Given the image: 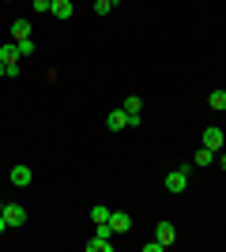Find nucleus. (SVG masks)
<instances>
[{
	"label": "nucleus",
	"mask_w": 226,
	"mask_h": 252,
	"mask_svg": "<svg viewBox=\"0 0 226 252\" xmlns=\"http://www.w3.org/2000/svg\"><path fill=\"white\" fill-rule=\"evenodd\" d=\"M185 189H189V166L170 169V173H166V192H173V196H177V192H185Z\"/></svg>",
	"instance_id": "f257e3e1"
},
{
	"label": "nucleus",
	"mask_w": 226,
	"mask_h": 252,
	"mask_svg": "<svg viewBox=\"0 0 226 252\" xmlns=\"http://www.w3.org/2000/svg\"><path fill=\"white\" fill-rule=\"evenodd\" d=\"M0 215H4V222H8V230H15V226H23V222H27V211H23L19 203H4V211H0Z\"/></svg>",
	"instance_id": "f03ea898"
},
{
	"label": "nucleus",
	"mask_w": 226,
	"mask_h": 252,
	"mask_svg": "<svg viewBox=\"0 0 226 252\" xmlns=\"http://www.w3.org/2000/svg\"><path fill=\"white\" fill-rule=\"evenodd\" d=\"M109 230L113 233H129L132 230V215L129 211H109Z\"/></svg>",
	"instance_id": "7ed1b4c3"
},
{
	"label": "nucleus",
	"mask_w": 226,
	"mask_h": 252,
	"mask_svg": "<svg viewBox=\"0 0 226 252\" xmlns=\"http://www.w3.org/2000/svg\"><path fill=\"white\" fill-rule=\"evenodd\" d=\"M155 237H159V241L166 245V249H173V241H177V230H173V222H166V219H162L159 226H155Z\"/></svg>",
	"instance_id": "20e7f679"
},
{
	"label": "nucleus",
	"mask_w": 226,
	"mask_h": 252,
	"mask_svg": "<svg viewBox=\"0 0 226 252\" xmlns=\"http://www.w3.org/2000/svg\"><path fill=\"white\" fill-rule=\"evenodd\" d=\"M223 143H226V136H223V128H204V147L207 151H223Z\"/></svg>",
	"instance_id": "39448f33"
},
{
	"label": "nucleus",
	"mask_w": 226,
	"mask_h": 252,
	"mask_svg": "<svg viewBox=\"0 0 226 252\" xmlns=\"http://www.w3.org/2000/svg\"><path fill=\"white\" fill-rule=\"evenodd\" d=\"M83 249H87V252H113V237H109V233H95Z\"/></svg>",
	"instance_id": "423d86ee"
},
{
	"label": "nucleus",
	"mask_w": 226,
	"mask_h": 252,
	"mask_svg": "<svg viewBox=\"0 0 226 252\" xmlns=\"http://www.w3.org/2000/svg\"><path fill=\"white\" fill-rule=\"evenodd\" d=\"M106 128H109V132H121V128H129V113H125V105H121V109H109Z\"/></svg>",
	"instance_id": "0eeeda50"
},
{
	"label": "nucleus",
	"mask_w": 226,
	"mask_h": 252,
	"mask_svg": "<svg viewBox=\"0 0 226 252\" xmlns=\"http://www.w3.org/2000/svg\"><path fill=\"white\" fill-rule=\"evenodd\" d=\"M34 181V173H31V166H11V185H15V189H27V185H31Z\"/></svg>",
	"instance_id": "6e6552de"
},
{
	"label": "nucleus",
	"mask_w": 226,
	"mask_h": 252,
	"mask_svg": "<svg viewBox=\"0 0 226 252\" xmlns=\"http://www.w3.org/2000/svg\"><path fill=\"white\" fill-rule=\"evenodd\" d=\"M0 61H4V64H19L23 61V57H19V45H15V42H4V45H0Z\"/></svg>",
	"instance_id": "1a4fd4ad"
},
{
	"label": "nucleus",
	"mask_w": 226,
	"mask_h": 252,
	"mask_svg": "<svg viewBox=\"0 0 226 252\" xmlns=\"http://www.w3.org/2000/svg\"><path fill=\"white\" fill-rule=\"evenodd\" d=\"M72 0H53V19H61V23H68L72 19Z\"/></svg>",
	"instance_id": "9d476101"
},
{
	"label": "nucleus",
	"mask_w": 226,
	"mask_h": 252,
	"mask_svg": "<svg viewBox=\"0 0 226 252\" xmlns=\"http://www.w3.org/2000/svg\"><path fill=\"white\" fill-rule=\"evenodd\" d=\"M31 31H34V27H31L27 19H15V23H11V42H23V38H31Z\"/></svg>",
	"instance_id": "9b49d317"
},
{
	"label": "nucleus",
	"mask_w": 226,
	"mask_h": 252,
	"mask_svg": "<svg viewBox=\"0 0 226 252\" xmlns=\"http://www.w3.org/2000/svg\"><path fill=\"white\" fill-rule=\"evenodd\" d=\"M207 105H211L215 113H226V91H211V98H207Z\"/></svg>",
	"instance_id": "f8f14e48"
},
{
	"label": "nucleus",
	"mask_w": 226,
	"mask_h": 252,
	"mask_svg": "<svg viewBox=\"0 0 226 252\" xmlns=\"http://www.w3.org/2000/svg\"><path fill=\"white\" fill-rule=\"evenodd\" d=\"M211 162H215V151H207V147H200L193 155V166H211Z\"/></svg>",
	"instance_id": "ddd939ff"
},
{
	"label": "nucleus",
	"mask_w": 226,
	"mask_h": 252,
	"mask_svg": "<svg viewBox=\"0 0 226 252\" xmlns=\"http://www.w3.org/2000/svg\"><path fill=\"white\" fill-rule=\"evenodd\" d=\"M140 109H143V102H140L136 94H129V98H125V113H129V117H140Z\"/></svg>",
	"instance_id": "4468645a"
},
{
	"label": "nucleus",
	"mask_w": 226,
	"mask_h": 252,
	"mask_svg": "<svg viewBox=\"0 0 226 252\" xmlns=\"http://www.w3.org/2000/svg\"><path fill=\"white\" fill-rule=\"evenodd\" d=\"M91 219H95V226H98V222H109V207H102V203L91 207Z\"/></svg>",
	"instance_id": "2eb2a0df"
},
{
	"label": "nucleus",
	"mask_w": 226,
	"mask_h": 252,
	"mask_svg": "<svg viewBox=\"0 0 226 252\" xmlns=\"http://www.w3.org/2000/svg\"><path fill=\"white\" fill-rule=\"evenodd\" d=\"M15 45H19V57H34V38H23Z\"/></svg>",
	"instance_id": "dca6fc26"
},
{
	"label": "nucleus",
	"mask_w": 226,
	"mask_h": 252,
	"mask_svg": "<svg viewBox=\"0 0 226 252\" xmlns=\"http://www.w3.org/2000/svg\"><path fill=\"white\" fill-rule=\"evenodd\" d=\"M109 8H113V0H95V15H109Z\"/></svg>",
	"instance_id": "f3484780"
},
{
	"label": "nucleus",
	"mask_w": 226,
	"mask_h": 252,
	"mask_svg": "<svg viewBox=\"0 0 226 252\" xmlns=\"http://www.w3.org/2000/svg\"><path fill=\"white\" fill-rule=\"evenodd\" d=\"M162 249H166V245H162L159 237H155V241H143V252H162Z\"/></svg>",
	"instance_id": "a211bd4d"
},
{
	"label": "nucleus",
	"mask_w": 226,
	"mask_h": 252,
	"mask_svg": "<svg viewBox=\"0 0 226 252\" xmlns=\"http://www.w3.org/2000/svg\"><path fill=\"white\" fill-rule=\"evenodd\" d=\"M34 11H53V0H31Z\"/></svg>",
	"instance_id": "6ab92c4d"
},
{
	"label": "nucleus",
	"mask_w": 226,
	"mask_h": 252,
	"mask_svg": "<svg viewBox=\"0 0 226 252\" xmlns=\"http://www.w3.org/2000/svg\"><path fill=\"white\" fill-rule=\"evenodd\" d=\"M219 166H223V169H226V151H223V155H219Z\"/></svg>",
	"instance_id": "aec40b11"
},
{
	"label": "nucleus",
	"mask_w": 226,
	"mask_h": 252,
	"mask_svg": "<svg viewBox=\"0 0 226 252\" xmlns=\"http://www.w3.org/2000/svg\"><path fill=\"white\" fill-rule=\"evenodd\" d=\"M4 230H8V222H4V215H0V233H4Z\"/></svg>",
	"instance_id": "412c9836"
},
{
	"label": "nucleus",
	"mask_w": 226,
	"mask_h": 252,
	"mask_svg": "<svg viewBox=\"0 0 226 252\" xmlns=\"http://www.w3.org/2000/svg\"><path fill=\"white\" fill-rule=\"evenodd\" d=\"M0 75H8V64H4V61H0Z\"/></svg>",
	"instance_id": "4be33fe9"
},
{
	"label": "nucleus",
	"mask_w": 226,
	"mask_h": 252,
	"mask_svg": "<svg viewBox=\"0 0 226 252\" xmlns=\"http://www.w3.org/2000/svg\"><path fill=\"white\" fill-rule=\"evenodd\" d=\"M0 211H4V200H0Z\"/></svg>",
	"instance_id": "5701e85b"
},
{
	"label": "nucleus",
	"mask_w": 226,
	"mask_h": 252,
	"mask_svg": "<svg viewBox=\"0 0 226 252\" xmlns=\"http://www.w3.org/2000/svg\"><path fill=\"white\" fill-rule=\"evenodd\" d=\"M113 4H117V0H113Z\"/></svg>",
	"instance_id": "b1692460"
}]
</instances>
